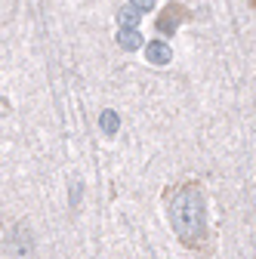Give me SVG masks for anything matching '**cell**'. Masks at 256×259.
I'll list each match as a JSON object with an SVG mask.
<instances>
[{
	"mask_svg": "<svg viewBox=\"0 0 256 259\" xmlns=\"http://www.w3.org/2000/svg\"><path fill=\"white\" fill-rule=\"evenodd\" d=\"M167 216L176 238L188 247L198 250L207 241V201L198 182H182L173 191H167Z\"/></svg>",
	"mask_w": 256,
	"mask_h": 259,
	"instance_id": "1",
	"label": "cell"
},
{
	"mask_svg": "<svg viewBox=\"0 0 256 259\" xmlns=\"http://www.w3.org/2000/svg\"><path fill=\"white\" fill-rule=\"evenodd\" d=\"M4 250L10 259H34V238H31L28 225H22V222L16 225L4 241Z\"/></svg>",
	"mask_w": 256,
	"mask_h": 259,
	"instance_id": "2",
	"label": "cell"
},
{
	"mask_svg": "<svg viewBox=\"0 0 256 259\" xmlns=\"http://www.w3.org/2000/svg\"><path fill=\"white\" fill-rule=\"evenodd\" d=\"M191 13L182 7V4H167V10L157 16V31H161V34H176V28L188 19Z\"/></svg>",
	"mask_w": 256,
	"mask_h": 259,
	"instance_id": "3",
	"label": "cell"
},
{
	"mask_svg": "<svg viewBox=\"0 0 256 259\" xmlns=\"http://www.w3.org/2000/svg\"><path fill=\"white\" fill-rule=\"evenodd\" d=\"M145 59H148L151 65H167V62L173 59V50H170L164 40H148V47H145Z\"/></svg>",
	"mask_w": 256,
	"mask_h": 259,
	"instance_id": "4",
	"label": "cell"
},
{
	"mask_svg": "<svg viewBox=\"0 0 256 259\" xmlns=\"http://www.w3.org/2000/svg\"><path fill=\"white\" fill-rule=\"evenodd\" d=\"M99 130L105 136H117V130H120V117H117V111H99Z\"/></svg>",
	"mask_w": 256,
	"mask_h": 259,
	"instance_id": "5",
	"label": "cell"
},
{
	"mask_svg": "<svg viewBox=\"0 0 256 259\" xmlns=\"http://www.w3.org/2000/svg\"><path fill=\"white\" fill-rule=\"evenodd\" d=\"M117 44H120L123 50H139V47H142V34H139L136 28H120Z\"/></svg>",
	"mask_w": 256,
	"mask_h": 259,
	"instance_id": "6",
	"label": "cell"
},
{
	"mask_svg": "<svg viewBox=\"0 0 256 259\" xmlns=\"http://www.w3.org/2000/svg\"><path fill=\"white\" fill-rule=\"evenodd\" d=\"M117 22H120V28H136V25H139V13H136L133 7H126V10H120Z\"/></svg>",
	"mask_w": 256,
	"mask_h": 259,
	"instance_id": "7",
	"label": "cell"
},
{
	"mask_svg": "<svg viewBox=\"0 0 256 259\" xmlns=\"http://www.w3.org/2000/svg\"><path fill=\"white\" fill-rule=\"evenodd\" d=\"M130 7H133L139 16H142V13H148V10L154 7V0H130Z\"/></svg>",
	"mask_w": 256,
	"mask_h": 259,
	"instance_id": "8",
	"label": "cell"
},
{
	"mask_svg": "<svg viewBox=\"0 0 256 259\" xmlns=\"http://www.w3.org/2000/svg\"><path fill=\"white\" fill-rule=\"evenodd\" d=\"M77 201H80V182H74L71 188V207H77Z\"/></svg>",
	"mask_w": 256,
	"mask_h": 259,
	"instance_id": "9",
	"label": "cell"
}]
</instances>
